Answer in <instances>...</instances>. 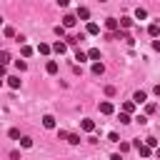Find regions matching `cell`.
Wrapping results in <instances>:
<instances>
[{
	"label": "cell",
	"mask_w": 160,
	"mask_h": 160,
	"mask_svg": "<svg viewBox=\"0 0 160 160\" xmlns=\"http://www.w3.org/2000/svg\"><path fill=\"white\" fill-rule=\"evenodd\" d=\"M132 145H135V150H138V152H140L142 158H150V150H152V148H150L148 142H140V140H135Z\"/></svg>",
	"instance_id": "6da1fadb"
},
{
	"label": "cell",
	"mask_w": 160,
	"mask_h": 160,
	"mask_svg": "<svg viewBox=\"0 0 160 160\" xmlns=\"http://www.w3.org/2000/svg\"><path fill=\"white\" fill-rule=\"evenodd\" d=\"M100 112H102V115H112V112H115L112 102H110V100H102V102H100Z\"/></svg>",
	"instance_id": "7a4b0ae2"
},
{
	"label": "cell",
	"mask_w": 160,
	"mask_h": 160,
	"mask_svg": "<svg viewBox=\"0 0 160 160\" xmlns=\"http://www.w3.org/2000/svg\"><path fill=\"white\" fill-rule=\"evenodd\" d=\"M105 28H108L110 32H115V30L120 28V20H118V18H108V20H105Z\"/></svg>",
	"instance_id": "3957f363"
},
{
	"label": "cell",
	"mask_w": 160,
	"mask_h": 160,
	"mask_svg": "<svg viewBox=\"0 0 160 160\" xmlns=\"http://www.w3.org/2000/svg\"><path fill=\"white\" fill-rule=\"evenodd\" d=\"M75 22H78V15H70V12H68V15L62 18V25H65V28H75Z\"/></svg>",
	"instance_id": "277c9868"
},
{
	"label": "cell",
	"mask_w": 160,
	"mask_h": 160,
	"mask_svg": "<svg viewBox=\"0 0 160 160\" xmlns=\"http://www.w3.org/2000/svg\"><path fill=\"white\" fill-rule=\"evenodd\" d=\"M148 35H150V38H158V35H160V22H150V25H148Z\"/></svg>",
	"instance_id": "5b68a950"
},
{
	"label": "cell",
	"mask_w": 160,
	"mask_h": 160,
	"mask_svg": "<svg viewBox=\"0 0 160 160\" xmlns=\"http://www.w3.org/2000/svg\"><path fill=\"white\" fill-rule=\"evenodd\" d=\"M52 52H58V55H65V52H68V42H60V40H58V42L52 45Z\"/></svg>",
	"instance_id": "8992f818"
},
{
	"label": "cell",
	"mask_w": 160,
	"mask_h": 160,
	"mask_svg": "<svg viewBox=\"0 0 160 160\" xmlns=\"http://www.w3.org/2000/svg\"><path fill=\"white\" fill-rule=\"evenodd\" d=\"M5 80H8V85H10L12 90H18V88H20V82H22V80H20V75H10V78H5Z\"/></svg>",
	"instance_id": "52a82bcc"
},
{
	"label": "cell",
	"mask_w": 160,
	"mask_h": 160,
	"mask_svg": "<svg viewBox=\"0 0 160 160\" xmlns=\"http://www.w3.org/2000/svg\"><path fill=\"white\" fill-rule=\"evenodd\" d=\"M45 70H48L50 75H55V72L60 70V65H58V60H48V65H45Z\"/></svg>",
	"instance_id": "ba28073f"
},
{
	"label": "cell",
	"mask_w": 160,
	"mask_h": 160,
	"mask_svg": "<svg viewBox=\"0 0 160 160\" xmlns=\"http://www.w3.org/2000/svg\"><path fill=\"white\" fill-rule=\"evenodd\" d=\"M145 100H148V95H145V92H142V90H138V92H135V95H132V102H135V105H142V102H145Z\"/></svg>",
	"instance_id": "9c48e42d"
},
{
	"label": "cell",
	"mask_w": 160,
	"mask_h": 160,
	"mask_svg": "<svg viewBox=\"0 0 160 160\" xmlns=\"http://www.w3.org/2000/svg\"><path fill=\"white\" fill-rule=\"evenodd\" d=\"M85 32H88V35H98V32H100V25H98V22H88Z\"/></svg>",
	"instance_id": "30bf717a"
},
{
	"label": "cell",
	"mask_w": 160,
	"mask_h": 160,
	"mask_svg": "<svg viewBox=\"0 0 160 160\" xmlns=\"http://www.w3.org/2000/svg\"><path fill=\"white\" fill-rule=\"evenodd\" d=\"M38 52H40V55H50V52H52V45H48V42H40V45H38Z\"/></svg>",
	"instance_id": "8fae6325"
},
{
	"label": "cell",
	"mask_w": 160,
	"mask_h": 160,
	"mask_svg": "<svg viewBox=\"0 0 160 160\" xmlns=\"http://www.w3.org/2000/svg\"><path fill=\"white\" fill-rule=\"evenodd\" d=\"M102 72H105V65H102L100 60H95V62H92V75H102Z\"/></svg>",
	"instance_id": "7c38bea8"
},
{
	"label": "cell",
	"mask_w": 160,
	"mask_h": 160,
	"mask_svg": "<svg viewBox=\"0 0 160 160\" xmlns=\"http://www.w3.org/2000/svg\"><path fill=\"white\" fill-rule=\"evenodd\" d=\"M42 128L52 130V128H55V118H52V115H45V118H42Z\"/></svg>",
	"instance_id": "4fadbf2b"
},
{
	"label": "cell",
	"mask_w": 160,
	"mask_h": 160,
	"mask_svg": "<svg viewBox=\"0 0 160 160\" xmlns=\"http://www.w3.org/2000/svg\"><path fill=\"white\" fill-rule=\"evenodd\" d=\"M80 128H82V130H85V132H92V130H95V122H92V120H88V118H85V120H82V122H80Z\"/></svg>",
	"instance_id": "5bb4252c"
},
{
	"label": "cell",
	"mask_w": 160,
	"mask_h": 160,
	"mask_svg": "<svg viewBox=\"0 0 160 160\" xmlns=\"http://www.w3.org/2000/svg\"><path fill=\"white\" fill-rule=\"evenodd\" d=\"M75 15H78L80 20H88V18H90V10H88V8H78V12H75Z\"/></svg>",
	"instance_id": "9a60e30c"
},
{
	"label": "cell",
	"mask_w": 160,
	"mask_h": 160,
	"mask_svg": "<svg viewBox=\"0 0 160 160\" xmlns=\"http://www.w3.org/2000/svg\"><path fill=\"white\" fill-rule=\"evenodd\" d=\"M122 112H130V115H132V112H135V102H132V100L122 102Z\"/></svg>",
	"instance_id": "2e32d148"
},
{
	"label": "cell",
	"mask_w": 160,
	"mask_h": 160,
	"mask_svg": "<svg viewBox=\"0 0 160 160\" xmlns=\"http://www.w3.org/2000/svg\"><path fill=\"white\" fill-rule=\"evenodd\" d=\"M130 25H132V18H128V15H125V18H120V28H122V30H128Z\"/></svg>",
	"instance_id": "e0dca14e"
},
{
	"label": "cell",
	"mask_w": 160,
	"mask_h": 160,
	"mask_svg": "<svg viewBox=\"0 0 160 160\" xmlns=\"http://www.w3.org/2000/svg\"><path fill=\"white\" fill-rule=\"evenodd\" d=\"M88 58H90V60H100V50H98V48H90V50H88Z\"/></svg>",
	"instance_id": "ac0fdd59"
},
{
	"label": "cell",
	"mask_w": 160,
	"mask_h": 160,
	"mask_svg": "<svg viewBox=\"0 0 160 160\" xmlns=\"http://www.w3.org/2000/svg\"><path fill=\"white\" fill-rule=\"evenodd\" d=\"M135 18H138V20H145V18H148V10H145V8H138V10H135Z\"/></svg>",
	"instance_id": "d6986e66"
},
{
	"label": "cell",
	"mask_w": 160,
	"mask_h": 160,
	"mask_svg": "<svg viewBox=\"0 0 160 160\" xmlns=\"http://www.w3.org/2000/svg\"><path fill=\"white\" fill-rule=\"evenodd\" d=\"M0 62H2V65L10 62V52H8V50H0Z\"/></svg>",
	"instance_id": "ffe728a7"
},
{
	"label": "cell",
	"mask_w": 160,
	"mask_h": 160,
	"mask_svg": "<svg viewBox=\"0 0 160 160\" xmlns=\"http://www.w3.org/2000/svg\"><path fill=\"white\" fill-rule=\"evenodd\" d=\"M120 122H122V125H128V122H132V118H130V112H120Z\"/></svg>",
	"instance_id": "44dd1931"
},
{
	"label": "cell",
	"mask_w": 160,
	"mask_h": 160,
	"mask_svg": "<svg viewBox=\"0 0 160 160\" xmlns=\"http://www.w3.org/2000/svg\"><path fill=\"white\" fill-rule=\"evenodd\" d=\"M68 142H70V145H78V142H80V135L70 132V135H68Z\"/></svg>",
	"instance_id": "7402d4cb"
},
{
	"label": "cell",
	"mask_w": 160,
	"mask_h": 160,
	"mask_svg": "<svg viewBox=\"0 0 160 160\" xmlns=\"http://www.w3.org/2000/svg\"><path fill=\"white\" fill-rule=\"evenodd\" d=\"M20 52H22V58H30V55H32V48H30V45H22Z\"/></svg>",
	"instance_id": "603a6c76"
},
{
	"label": "cell",
	"mask_w": 160,
	"mask_h": 160,
	"mask_svg": "<svg viewBox=\"0 0 160 160\" xmlns=\"http://www.w3.org/2000/svg\"><path fill=\"white\" fill-rule=\"evenodd\" d=\"M75 60H80V62H85V60H88V52H82V50H78V52H75Z\"/></svg>",
	"instance_id": "cb8c5ba5"
},
{
	"label": "cell",
	"mask_w": 160,
	"mask_h": 160,
	"mask_svg": "<svg viewBox=\"0 0 160 160\" xmlns=\"http://www.w3.org/2000/svg\"><path fill=\"white\" fill-rule=\"evenodd\" d=\"M15 68L22 72V70H28V62H25V60H15Z\"/></svg>",
	"instance_id": "d4e9b609"
},
{
	"label": "cell",
	"mask_w": 160,
	"mask_h": 160,
	"mask_svg": "<svg viewBox=\"0 0 160 160\" xmlns=\"http://www.w3.org/2000/svg\"><path fill=\"white\" fill-rule=\"evenodd\" d=\"M155 110H158V105H155V102H148V105H145V112H148V115H152Z\"/></svg>",
	"instance_id": "484cf974"
},
{
	"label": "cell",
	"mask_w": 160,
	"mask_h": 160,
	"mask_svg": "<svg viewBox=\"0 0 160 160\" xmlns=\"http://www.w3.org/2000/svg\"><path fill=\"white\" fill-rule=\"evenodd\" d=\"M20 145H22V148H32V140H30V138H25V135H22V138H20Z\"/></svg>",
	"instance_id": "4316f807"
},
{
	"label": "cell",
	"mask_w": 160,
	"mask_h": 160,
	"mask_svg": "<svg viewBox=\"0 0 160 160\" xmlns=\"http://www.w3.org/2000/svg\"><path fill=\"white\" fill-rule=\"evenodd\" d=\"M10 138H12V140H20V130L12 128V130H10Z\"/></svg>",
	"instance_id": "83f0119b"
},
{
	"label": "cell",
	"mask_w": 160,
	"mask_h": 160,
	"mask_svg": "<svg viewBox=\"0 0 160 160\" xmlns=\"http://www.w3.org/2000/svg\"><path fill=\"white\" fill-rule=\"evenodd\" d=\"M108 140H110V142H120V135H118V132H110Z\"/></svg>",
	"instance_id": "f1b7e54d"
},
{
	"label": "cell",
	"mask_w": 160,
	"mask_h": 160,
	"mask_svg": "<svg viewBox=\"0 0 160 160\" xmlns=\"http://www.w3.org/2000/svg\"><path fill=\"white\" fill-rule=\"evenodd\" d=\"M145 142H148V145H150V148H158V145H160V140H155V138H148V140H145Z\"/></svg>",
	"instance_id": "f546056e"
},
{
	"label": "cell",
	"mask_w": 160,
	"mask_h": 160,
	"mask_svg": "<svg viewBox=\"0 0 160 160\" xmlns=\"http://www.w3.org/2000/svg\"><path fill=\"white\" fill-rule=\"evenodd\" d=\"M55 35H60V38H62V35H65V25H58V28H55Z\"/></svg>",
	"instance_id": "4dcf8cb0"
},
{
	"label": "cell",
	"mask_w": 160,
	"mask_h": 160,
	"mask_svg": "<svg viewBox=\"0 0 160 160\" xmlns=\"http://www.w3.org/2000/svg\"><path fill=\"white\" fill-rule=\"evenodd\" d=\"M2 32H5V38H15V30H12V28H5Z\"/></svg>",
	"instance_id": "1f68e13d"
},
{
	"label": "cell",
	"mask_w": 160,
	"mask_h": 160,
	"mask_svg": "<svg viewBox=\"0 0 160 160\" xmlns=\"http://www.w3.org/2000/svg\"><path fill=\"white\" fill-rule=\"evenodd\" d=\"M130 150V142H120V152H128Z\"/></svg>",
	"instance_id": "d6a6232c"
},
{
	"label": "cell",
	"mask_w": 160,
	"mask_h": 160,
	"mask_svg": "<svg viewBox=\"0 0 160 160\" xmlns=\"http://www.w3.org/2000/svg\"><path fill=\"white\" fill-rule=\"evenodd\" d=\"M152 50H158V52H160V40H152Z\"/></svg>",
	"instance_id": "836d02e7"
},
{
	"label": "cell",
	"mask_w": 160,
	"mask_h": 160,
	"mask_svg": "<svg viewBox=\"0 0 160 160\" xmlns=\"http://www.w3.org/2000/svg\"><path fill=\"white\" fill-rule=\"evenodd\" d=\"M5 72H8V68H5L2 62H0V78H5Z\"/></svg>",
	"instance_id": "e575fe53"
},
{
	"label": "cell",
	"mask_w": 160,
	"mask_h": 160,
	"mask_svg": "<svg viewBox=\"0 0 160 160\" xmlns=\"http://www.w3.org/2000/svg\"><path fill=\"white\" fill-rule=\"evenodd\" d=\"M68 2H70V0H58V5H60V8H68Z\"/></svg>",
	"instance_id": "d590c367"
},
{
	"label": "cell",
	"mask_w": 160,
	"mask_h": 160,
	"mask_svg": "<svg viewBox=\"0 0 160 160\" xmlns=\"http://www.w3.org/2000/svg\"><path fill=\"white\" fill-rule=\"evenodd\" d=\"M110 160H122V155H120V152H115V155H112Z\"/></svg>",
	"instance_id": "8d00e7d4"
},
{
	"label": "cell",
	"mask_w": 160,
	"mask_h": 160,
	"mask_svg": "<svg viewBox=\"0 0 160 160\" xmlns=\"http://www.w3.org/2000/svg\"><path fill=\"white\" fill-rule=\"evenodd\" d=\"M152 92H155V95L160 98V85H155V90H152Z\"/></svg>",
	"instance_id": "74e56055"
},
{
	"label": "cell",
	"mask_w": 160,
	"mask_h": 160,
	"mask_svg": "<svg viewBox=\"0 0 160 160\" xmlns=\"http://www.w3.org/2000/svg\"><path fill=\"white\" fill-rule=\"evenodd\" d=\"M158 160H160V145H158Z\"/></svg>",
	"instance_id": "f35d334b"
},
{
	"label": "cell",
	"mask_w": 160,
	"mask_h": 160,
	"mask_svg": "<svg viewBox=\"0 0 160 160\" xmlns=\"http://www.w3.org/2000/svg\"><path fill=\"white\" fill-rule=\"evenodd\" d=\"M2 80H5V78H0V88H2Z\"/></svg>",
	"instance_id": "ab89813d"
},
{
	"label": "cell",
	"mask_w": 160,
	"mask_h": 160,
	"mask_svg": "<svg viewBox=\"0 0 160 160\" xmlns=\"http://www.w3.org/2000/svg\"><path fill=\"white\" fill-rule=\"evenodd\" d=\"M0 25H2V18H0Z\"/></svg>",
	"instance_id": "60d3db41"
},
{
	"label": "cell",
	"mask_w": 160,
	"mask_h": 160,
	"mask_svg": "<svg viewBox=\"0 0 160 160\" xmlns=\"http://www.w3.org/2000/svg\"><path fill=\"white\" fill-rule=\"evenodd\" d=\"M98 2H105V0H98Z\"/></svg>",
	"instance_id": "b9f144b4"
}]
</instances>
